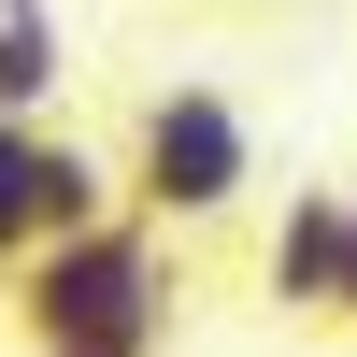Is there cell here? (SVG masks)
Listing matches in <instances>:
<instances>
[{
	"label": "cell",
	"mask_w": 357,
	"mask_h": 357,
	"mask_svg": "<svg viewBox=\"0 0 357 357\" xmlns=\"http://www.w3.org/2000/svg\"><path fill=\"white\" fill-rule=\"evenodd\" d=\"M15 286V343L29 357H158L172 314H186V272H172V229L143 215V200H114V215L57 229Z\"/></svg>",
	"instance_id": "obj_1"
},
{
	"label": "cell",
	"mask_w": 357,
	"mask_h": 357,
	"mask_svg": "<svg viewBox=\"0 0 357 357\" xmlns=\"http://www.w3.org/2000/svg\"><path fill=\"white\" fill-rule=\"evenodd\" d=\"M114 172H129V200H143L158 229H229V215H243V186H257V114L229 100V86L172 72V86H143Z\"/></svg>",
	"instance_id": "obj_2"
},
{
	"label": "cell",
	"mask_w": 357,
	"mask_h": 357,
	"mask_svg": "<svg viewBox=\"0 0 357 357\" xmlns=\"http://www.w3.org/2000/svg\"><path fill=\"white\" fill-rule=\"evenodd\" d=\"M114 200H129V172L100 143H72L57 114H0V272H29L57 229L114 215Z\"/></svg>",
	"instance_id": "obj_3"
},
{
	"label": "cell",
	"mask_w": 357,
	"mask_h": 357,
	"mask_svg": "<svg viewBox=\"0 0 357 357\" xmlns=\"http://www.w3.org/2000/svg\"><path fill=\"white\" fill-rule=\"evenodd\" d=\"M257 301L301 314V329H329V301H343V186H286L272 243H257Z\"/></svg>",
	"instance_id": "obj_4"
},
{
	"label": "cell",
	"mask_w": 357,
	"mask_h": 357,
	"mask_svg": "<svg viewBox=\"0 0 357 357\" xmlns=\"http://www.w3.org/2000/svg\"><path fill=\"white\" fill-rule=\"evenodd\" d=\"M57 86H72L57 0H0V114H57Z\"/></svg>",
	"instance_id": "obj_5"
},
{
	"label": "cell",
	"mask_w": 357,
	"mask_h": 357,
	"mask_svg": "<svg viewBox=\"0 0 357 357\" xmlns=\"http://www.w3.org/2000/svg\"><path fill=\"white\" fill-rule=\"evenodd\" d=\"M329 329H357V186H343V301H329Z\"/></svg>",
	"instance_id": "obj_6"
}]
</instances>
